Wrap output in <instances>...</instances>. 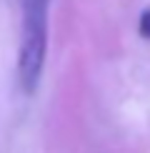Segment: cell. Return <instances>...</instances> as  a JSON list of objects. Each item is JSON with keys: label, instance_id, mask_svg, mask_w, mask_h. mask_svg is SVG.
Wrapping results in <instances>:
<instances>
[{"label": "cell", "instance_id": "1", "mask_svg": "<svg viewBox=\"0 0 150 153\" xmlns=\"http://www.w3.org/2000/svg\"><path fill=\"white\" fill-rule=\"evenodd\" d=\"M48 5L50 0H25L23 3V30L18 53V80L23 93L33 95L45 65L48 53Z\"/></svg>", "mask_w": 150, "mask_h": 153}, {"label": "cell", "instance_id": "2", "mask_svg": "<svg viewBox=\"0 0 150 153\" xmlns=\"http://www.w3.org/2000/svg\"><path fill=\"white\" fill-rule=\"evenodd\" d=\"M138 30H140V35H143V38H148V40H150V8H148V10H143L140 23H138Z\"/></svg>", "mask_w": 150, "mask_h": 153}]
</instances>
